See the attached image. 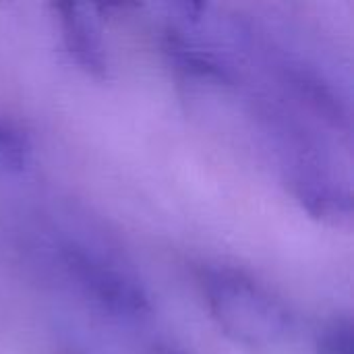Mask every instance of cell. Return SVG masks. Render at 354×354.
<instances>
[{"instance_id": "1", "label": "cell", "mask_w": 354, "mask_h": 354, "mask_svg": "<svg viewBox=\"0 0 354 354\" xmlns=\"http://www.w3.org/2000/svg\"><path fill=\"white\" fill-rule=\"evenodd\" d=\"M207 309L220 330L247 348H272L290 332V313L243 272L209 268L201 274Z\"/></svg>"}, {"instance_id": "2", "label": "cell", "mask_w": 354, "mask_h": 354, "mask_svg": "<svg viewBox=\"0 0 354 354\" xmlns=\"http://www.w3.org/2000/svg\"><path fill=\"white\" fill-rule=\"evenodd\" d=\"M62 261L79 288L106 313L124 319H139L151 311V303L143 286L102 259H95L79 247H66L62 251Z\"/></svg>"}, {"instance_id": "3", "label": "cell", "mask_w": 354, "mask_h": 354, "mask_svg": "<svg viewBox=\"0 0 354 354\" xmlns=\"http://www.w3.org/2000/svg\"><path fill=\"white\" fill-rule=\"evenodd\" d=\"M52 8L58 17L64 46L68 54L75 58V62L89 75L97 79H106L108 58L100 41L97 27L91 17V8L73 2H58Z\"/></svg>"}, {"instance_id": "4", "label": "cell", "mask_w": 354, "mask_h": 354, "mask_svg": "<svg viewBox=\"0 0 354 354\" xmlns=\"http://www.w3.org/2000/svg\"><path fill=\"white\" fill-rule=\"evenodd\" d=\"M295 195L313 218L336 228L353 224V199L346 191L315 176H299L295 180Z\"/></svg>"}, {"instance_id": "5", "label": "cell", "mask_w": 354, "mask_h": 354, "mask_svg": "<svg viewBox=\"0 0 354 354\" xmlns=\"http://www.w3.org/2000/svg\"><path fill=\"white\" fill-rule=\"evenodd\" d=\"M164 50L170 58V62L185 73L187 77L193 79H203V81H212L218 85H230L234 81L232 71L220 62L216 56L201 52L199 48L189 46L183 37L168 33L166 41H164Z\"/></svg>"}, {"instance_id": "6", "label": "cell", "mask_w": 354, "mask_h": 354, "mask_svg": "<svg viewBox=\"0 0 354 354\" xmlns=\"http://www.w3.org/2000/svg\"><path fill=\"white\" fill-rule=\"evenodd\" d=\"M31 158V141L12 122H0V172H23Z\"/></svg>"}, {"instance_id": "7", "label": "cell", "mask_w": 354, "mask_h": 354, "mask_svg": "<svg viewBox=\"0 0 354 354\" xmlns=\"http://www.w3.org/2000/svg\"><path fill=\"white\" fill-rule=\"evenodd\" d=\"M297 81V87L301 89V93L322 112L326 114V118L334 120V122H342L346 118V112H344V106L340 102V97L332 91V87H328L324 81H319L317 77H311V75H305V73H299L295 77Z\"/></svg>"}, {"instance_id": "8", "label": "cell", "mask_w": 354, "mask_h": 354, "mask_svg": "<svg viewBox=\"0 0 354 354\" xmlns=\"http://www.w3.org/2000/svg\"><path fill=\"white\" fill-rule=\"evenodd\" d=\"M353 322L351 317H336L324 328L317 340V354H353Z\"/></svg>"}, {"instance_id": "9", "label": "cell", "mask_w": 354, "mask_h": 354, "mask_svg": "<svg viewBox=\"0 0 354 354\" xmlns=\"http://www.w3.org/2000/svg\"><path fill=\"white\" fill-rule=\"evenodd\" d=\"M174 8L180 10V15L187 17V19H199L201 12L207 8V4H203V2H187L185 0V2H176Z\"/></svg>"}, {"instance_id": "10", "label": "cell", "mask_w": 354, "mask_h": 354, "mask_svg": "<svg viewBox=\"0 0 354 354\" xmlns=\"http://www.w3.org/2000/svg\"><path fill=\"white\" fill-rule=\"evenodd\" d=\"M147 354H187L185 348H180L178 344L170 342V340H160V342H153L149 346Z\"/></svg>"}]
</instances>
